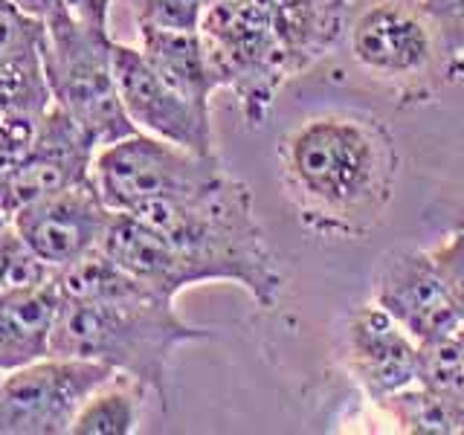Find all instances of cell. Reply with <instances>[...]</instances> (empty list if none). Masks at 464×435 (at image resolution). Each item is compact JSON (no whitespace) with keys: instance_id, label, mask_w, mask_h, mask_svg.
Instances as JSON below:
<instances>
[{"instance_id":"cell-20","label":"cell","mask_w":464,"mask_h":435,"mask_svg":"<svg viewBox=\"0 0 464 435\" xmlns=\"http://www.w3.org/2000/svg\"><path fill=\"white\" fill-rule=\"evenodd\" d=\"M53 108V91L44 50L14 55L0 62V113H47Z\"/></svg>"},{"instance_id":"cell-5","label":"cell","mask_w":464,"mask_h":435,"mask_svg":"<svg viewBox=\"0 0 464 435\" xmlns=\"http://www.w3.org/2000/svg\"><path fill=\"white\" fill-rule=\"evenodd\" d=\"M200 38L218 84L238 96L246 125H261L279 87L296 79L265 12L256 6V0L212 4L203 14Z\"/></svg>"},{"instance_id":"cell-32","label":"cell","mask_w":464,"mask_h":435,"mask_svg":"<svg viewBox=\"0 0 464 435\" xmlns=\"http://www.w3.org/2000/svg\"><path fill=\"white\" fill-rule=\"evenodd\" d=\"M461 343H464V328H461Z\"/></svg>"},{"instance_id":"cell-22","label":"cell","mask_w":464,"mask_h":435,"mask_svg":"<svg viewBox=\"0 0 464 435\" xmlns=\"http://www.w3.org/2000/svg\"><path fill=\"white\" fill-rule=\"evenodd\" d=\"M55 282V270L26 244L14 224L0 229V294Z\"/></svg>"},{"instance_id":"cell-24","label":"cell","mask_w":464,"mask_h":435,"mask_svg":"<svg viewBox=\"0 0 464 435\" xmlns=\"http://www.w3.org/2000/svg\"><path fill=\"white\" fill-rule=\"evenodd\" d=\"M44 41H47V24L21 9L14 0H0V62L41 53Z\"/></svg>"},{"instance_id":"cell-33","label":"cell","mask_w":464,"mask_h":435,"mask_svg":"<svg viewBox=\"0 0 464 435\" xmlns=\"http://www.w3.org/2000/svg\"><path fill=\"white\" fill-rule=\"evenodd\" d=\"M0 381H4V374H0Z\"/></svg>"},{"instance_id":"cell-12","label":"cell","mask_w":464,"mask_h":435,"mask_svg":"<svg viewBox=\"0 0 464 435\" xmlns=\"http://www.w3.org/2000/svg\"><path fill=\"white\" fill-rule=\"evenodd\" d=\"M111 218L113 209L102 200L91 178L21 209L12 224L55 273H62L102 250Z\"/></svg>"},{"instance_id":"cell-15","label":"cell","mask_w":464,"mask_h":435,"mask_svg":"<svg viewBox=\"0 0 464 435\" xmlns=\"http://www.w3.org/2000/svg\"><path fill=\"white\" fill-rule=\"evenodd\" d=\"M256 6L265 12L294 76L311 70L348 29L345 0H256Z\"/></svg>"},{"instance_id":"cell-28","label":"cell","mask_w":464,"mask_h":435,"mask_svg":"<svg viewBox=\"0 0 464 435\" xmlns=\"http://www.w3.org/2000/svg\"><path fill=\"white\" fill-rule=\"evenodd\" d=\"M111 6L113 0H64V9L76 21L93 29H105L111 33Z\"/></svg>"},{"instance_id":"cell-25","label":"cell","mask_w":464,"mask_h":435,"mask_svg":"<svg viewBox=\"0 0 464 435\" xmlns=\"http://www.w3.org/2000/svg\"><path fill=\"white\" fill-rule=\"evenodd\" d=\"M44 116V113H41ZM38 113H0V180L18 169L33 151L41 128Z\"/></svg>"},{"instance_id":"cell-30","label":"cell","mask_w":464,"mask_h":435,"mask_svg":"<svg viewBox=\"0 0 464 435\" xmlns=\"http://www.w3.org/2000/svg\"><path fill=\"white\" fill-rule=\"evenodd\" d=\"M9 224H12V221H9V215L4 212V207H0V229H6Z\"/></svg>"},{"instance_id":"cell-11","label":"cell","mask_w":464,"mask_h":435,"mask_svg":"<svg viewBox=\"0 0 464 435\" xmlns=\"http://www.w3.org/2000/svg\"><path fill=\"white\" fill-rule=\"evenodd\" d=\"M96 151L91 137L62 108L53 105L41 116L38 140L29 157L0 180V207L9 221L33 203L91 180Z\"/></svg>"},{"instance_id":"cell-13","label":"cell","mask_w":464,"mask_h":435,"mask_svg":"<svg viewBox=\"0 0 464 435\" xmlns=\"http://www.w3.org/2000/svg\"><path fill=\"white\" fill-rule=\"evenodd\" d=\"M418 352L420 343L377 302L360 304L348 316L343 343L345 369L372 403H383L418 381Z\"/></svg>"},{"instance_id":"cell-27","label":"cell","mask_w":464,"mask_h":435,"mask_svg":"<svg viewBox=\"0 0 464 435\" xmlns=\"http://www.w3.org/2000/svg\"><path fill=\"white\" fill-rule=\"evenodd\" d=\"M439 33L441 50L453 58H464V0H424Z\"/></svg>"},{"instance_id":"cell-4","label":"cell","mask_w":464,"mask_h":435,"mask_svg":"<svg viewBox=\"0 0 464 435\" xmlns=\"http://www.w3.org/2000/svg\"><path fill=\"white\" fill-rule=\"evenodd\" d=\"M44 70L53 105L76 122L96 149L134 134V122L122 108L113 72V38L105 29L76 21L62 6L47 21Z\"/></svg>"},{"instance_id":"cell-3","label":"cell","mask_w":464,"mask_h":435,"mask_svg":"<svg viewBox=\"0 0 464 435\" xmlns=\"http://www.w3.org/2000/svg\"><path fill=\"white\" fill-rule=\"evenodd\" d=\"M200 340H212V331L186 323L171 299L142 287L113 299L62 296L53 354L105 362L166 401L174 352Z\"/></svg>"},{"instance_id":"cell-26","label":"cell","mask_w":464,"mask_h":435,"mask_svg":"<svg viewBox=\"0 0 464 435\" xmlns=\"http://www.w3.org/2000/svg\"><path fill=\"white\" fill-rule=\"evenodd\" d=\"M432 261L439 265L444 282L450 287V296H453L459 316L464 323V229H453L447 236L430 246Z\"/></svg>"},{"instance_id":"cell-2","label":"cell","mask_w":464,"mask_h":435,"mask_svg":"<svg viewBox=\"0 0 464 435\" xmlns=\"http://www.w3.org/2000/svg\"><path fill=\"white\" fill-rule=\"evenodd\" d=\"M130 215L163 232L192 270L195 285H238L258 308L273 311L279 304L285 276L276 267L265 227L256 221L246 183L224 171L195 192L145 203Z\"/></svg>"},{"instance_id":"cell-21","label":"cell","mask_w":464,"mask_h":435,"mask_svg":"<svg viewBox=\"0 0 464 435\" xmlns=\"http://www.w3.org/2000/svg\"><path fill=\"white\" fill-rule=\"evenodd\" d=\"M435 395L464 406V343L461 331L450 337L420 343L418 352V381Z\"/></svg>"},{"instance_id":"cell-14","label":"cell","mask_w":464,"mask_h":435,"mask_svg":"<svg viewBox=\"0 0 464 435\" xmlns=\"http://www.w3.org/2000/svg\"><path fill=\"white\" fill-rule=\"evenodd\" d=\"M102 253L111 256L145 287L171 302H178L183 290L198 287L192 270L186 267L171 241L130 212H113L105 241H102Z\"/></svg>"},{"instance_id":"cell-9","label":"cell","mask_w":464,"mask_h":435,"mask_svg":"<svg viewBox=\"0 0 464 435\" xmlns=\"http://www.w3.org/2000/svg\"><path fill=\"white\" fill-rule=\"evenodd\" d=\"M113 72L122 108L137 130L198 154H215L212 111L195 105L151 67L140 47L113 41Z\"/></svg>"},{"instance_id":"cell-10","label":"cell","mask_w":464,"mask_h":435,"mask_svg":"<svg viewBox=\"0 0 464 435\" xmlns=\"http://www.w3.org/2000/svg\"><path fill=\"white\" fill-rule=\"evenodd\" d=\"M372 302L412 334L418 343H432L464 328L459 308L430 250H392L374 270Z\"/></svg>"},{"instance_id":"cell-7","label":"cell","mask_w":464,"mask_h":435,"mask_svg":"<svg viewBox=\"0 0 464 435\" xmlns=\"http://www.w3.org/2000/svg\"><path fill=\"white\" fill-rule=\"evenodd\" d=\"M116 372L105 362L47 354L0 381V435H64Z\"/></svg>"},{"instance_id":"cell-19","label":"cell","mask_w":464,"mask_h":435,"mask_svg":"<svg viewBox=\"0 0 464 435\" xmlns=\"http://www.w3.org/2000/svg\"><path fill=\"white\" fill-rule=\"evenodd\" d=\"M386 415L395 420L398 430L415 435H464V406L435 395L427 386L412 383L398 395L386 398Z\"/></svg>"},{"instance_id":"cell-1","label":"cell","mask_w":464,"mask_h":435,"mask_svg":"<svg viewBox=\"0 0 464 435\" xmlns=\"http://www.w3.org/2000/svg\"><path fill=\"white\" fill-rule=\"evenodd\" d=\"M279 169L304 229L323 238H362L383 221L401 154L381 120L334 111L287 130Z\"/></svg>"},{"instance_id":"cell-17","label":"cell","mask_w":464,"mask_h":435,"mask_svg":"<svg viewBox=\"0 0 464 435\" xmlns=\"http://www.w3.org/2000/svg\"><path fill=\"white\" fill-rule=\"evenodd\" d=\"M142 55L171 87L192 99L195 105L212 111V96L221 91L218 84L207 47L198 33H174V29H137Z\"/></svg>"},{"instance_id":"cell-29","label":"cell","mask_w":464,"mask_h":435,"mask_svg":"<svg viewBox=\"0 0 464 435\" xmlns=\"http://www.w3.org/2000/svg\"><path fill=\"white\" fill-rule=\"evenodd\" d=\"M21 9H26L29 14H35V18L47 21L53 12H58L64 6V0H14Z\"/></svg>"},{"instance_id":"cell-8","label":"cell","mask_w":464,"mask_h":435,"mask_svg":"<svg viewBox=\"0 0 464 435\" xmlns=\"http://www.w3.org/2000/svg\"><path fill=\"white\" fill-rule=\"evenodd\" d=\"M348 47L369 76L410 87L430 76L441 41L424 0H366L348 24Z\"/></svg>"},{"instance_id":"cell-23","label":"cell","mask_w":464,"mask_h":435,"mask_svg":"<svg viewBox=\"0 0 464 435\" xmlns=\"http://www.w3.org/2000/svg\"><path fill=\"white\" fill-rule=\"evenodd\" d=\"M137 29H174L198 33L209 0H130Z\"/></svg>"},{"instance_id":"cell-6","label":"cell","mask_w":464,"mask_h":435,"mask_svg":"<svg viewBox=\"0 0 464 435\" xmlns=\"http://www.w3.org/2000/svg\"><path fill=\"white\" fill-rule=\"evenodd\" d=\"M224 174L218 154H198L183 145L134 130L93 157V183L113 212H137L145 203L180 198Z\"/></svg>"},{"instance_id":"cell-16","label":"cell","mask_w":464,"mask_h":435,"mask_svg":"<svg viewBox=\"0 0 464 435\" xmlns=\"http://www.w3.org/2000/svg\"><path fill=\"white\" fill-rule=\"evenodd\" d=\"M62 290L55 282L0 294V374L53 354Z\"/></svg>"},{"instance_id":"cell-18","label":"cell","mask_w":464,"mask_h":435,"mask_svg":"<svg viewBox=\"0 0 464 435\" xmlns=\"http://www.w3.org/2000/svg\"><path fill=\"white\" fill-rule=\"evenodd\" d=\"M142 386L125 374H113L84 401L70 435H130L140 427Z\"/></svg>"},{"instance_id":"cell-31","label":"cell","mask_w":464,"mask_h":435,"mask_svg":"<svg viewBox=\"0 0 464 435\" xmlns=\"http://www.w3.org/2000/svg\"><path fill=\"white\" fill-rule=\"evenodd\" d=\"M212 4H221V0H209V6H212Z\"/></svg>"}]
</instances>
